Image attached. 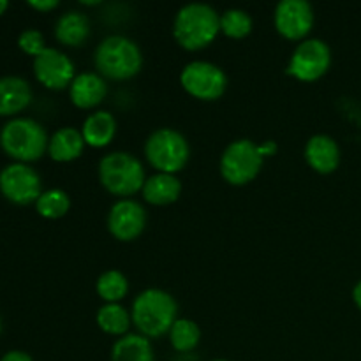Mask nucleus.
I'll use <instances>...</instances> for the list:
<instances>
[{"mask_svg":"<svg viewBox=\"0 0 361 361\" xmlns=\"http://www.w3.org/2000/svg\"><path fill=\"white\" fill-rule=\"evenodd\" d=\"M34 74L42 87L49 90H63L76 78L74 62L56 48H46L34 59Z\"/></svg>","mask_w":361,"mask_h":361,"instance_id":"ddd939ff","label":"nucleus"},{"mask_svg":"<svg viewBox=\"0 0 361 361\" xmlns=\"http://www.w3.org/2000/svg\"><path fill=\"white\" fill-rule=\"evenodd\" d=\"M71 208V197L66 190L62 189H49L39 196L35 201V210L41 217L44 219H55L63 217Z\"/></svg>","mask_w":361,"mask_h":361,"instance_id":"393cba45","label":"nucleus"},{"mask_svg":"<svg viewBox=\"0 0 361 361\" xmlns=\"http://www.w3.org/2000/svg\"><path fill=\"white\" fill-rule=\"evenodd\" d=\"M145 155L157 173L176 175L189 162L190 147L182 133L169 127H161L145 141Z\"/></svg>","mask_w":361,"mask_h":361,"instance_id":"423d86ee","label":"nucleus"},{"mask_svg":"<svg viewBox=\"0 0 361 361\" xmlns=\"http://www.w3.org/2000/svg\"><path fill=\"white\" fill-rule=\"evenodd\" d=\"M264 157L259 145L252 140H235L224 148L221 155V175L229 185L242 187L257 178L263 168Z\"/></svg>","mask_w":361,"mask_h":361,"instance_id":"0eeeda50","label":"nucleus"},{"mask_svg":"<svg viewBox=\"0 0 361 361\" xmlns=\"http://www.w3.org/2000/svg\"><path fill=\"white\" fill-rule=\"evenodd\" d=\"M28 6H30L32 9L39 11V13H49V11L59 7V0H30Z\"/></svg>","mask_w":361,"mask_h":361,"instance_id":"cd10ccee","label":"nucleus"},{"mask_svg":"<svg viewBox=\"0 0 361 361\" xmlns=\"http://www.w3.org/2000/svg\"><path fill=\"white\" fill-rule=\"evenodd\" d=\"M108 95V83L99 73L76 74L69 87V99L76 108L94 109Z\"/></svg>","mask_w":361,"mask_h":361,"instance_id":"2eb2a0df","label":"nucleus"},{"mask_svg":"<svg viewBox=\"0 0 361 361\" xmlns=\"http://www.w3.org/2000/svg\"><path fill=\"white\" fill-rule=\"evenodd\" d=\"M95 321H97V326L104 334L113 335V337H123V335H127L130 324H133L130 312L126 307L120 305V303H104L97 310Z\"/></svg>","mask_w":361,"mask_h":361,"instance_id":"4be33fe9","label":"nucleus"},{"mask_svg":"<svg viewBox=\"0 0 361 361\" xmlns=\"http://www.w3.org/2000/svg\"><path fill=\"white\" fill-rule=\"evenodd\" d=\"M130 317L140 335L147 338H161L169 334L178 319V303L164 289L148 288L134 298Z\"/></svg>","mask_w":361,"mask_h":361,"instance_id":"f257e3e1","label":"nucleus"},{"mask_svg":"<svg viewBox=\"0 0 361 361\" xmlns=\"http://www.w3.org/2000/svg\"><path fill=\"white\" fill-rule=\"evenodd\" d=\"M85 140L81 130L74 127H60L53 133L48 143V154L56 162H73L83 154Z\"/></svg>","mask_w":361,"mask_h":361,"instance_id":"aec40b11","label":"nucleus"},{"mask_svg":"<svg viewBox=\"0 0 361 361\" xmlns=\"http://www.w3.org/2000/svg\"><path fill=\"white\" fill-rule=\"evenodd\" d=\"M316 21L314 7L307 0H282L274 13L275 30L288 41H305Z\"/></svg>","mask_w":361,"mask_h":361,"instance_id":"9b49d317","label":"nucleus"},{"mask_svg":"<svg viewBox=\"0 0 361 361\" xmlns=\"http://www.w3.org/2000/svg\"><path fill=\"white\" fill-rule=\"evenodd\" d=\"M7 7H9V2H7V0H0V16H2V14L6 13Z\"/></svg>","mask_w":361,"mask_h":361,"instance_id":"2f4dec72","label":"nucleus"},{"mask_svg":"<svg viewBox=\"0 0 361 361\" xmlns=\"http://www.w3.org/2000/svg\"><path fill=\"white\" fill-rule=\"evenodd\" d=\"M305 161L319 175H330L341 164V147L328 134H316L305 145Z\"/></svg>","mask_w":361,"mask_h":361,"instance_id":"4468645a","label":"nucleus"},{"mask_svg":"<svg viewBox=\"0 0 361 361\" xmlns=\"http://www.w3.org/2000/svg\"><path fill=\"white\" fill-rule=\"evenodd\" d=\"M331 66V49L323 39L309 37L293 49L286 73L298 81L312 83L323 78Z\"/></svg>","mask_w":361,"mask_h":361,"instance_id":"6e6552de","label":"nucleus"},{"mask_svg":"<svg viewBox=\"0 0 361 361\" xmlns=\"http://www.w3.org/2000/svg\"><path fill=\"white\" fill-rule=\"evenodd\" d=\"M95 289L106 303H120L129 293V281L120 270H108L99 275Z\"/></svg>","mask_w":361,"mask_h":361,"instance_id":"b1692460","label":"nucleus"},{"mask_svg":"<svg viewBox=\"0 0 361 361\" xmlns=\"http://www.w3.org/2000/svg\"><path fill=\"white\" fill-rule=\"evenodd\" d=\"M169 342L173 349L178 353H190L200 345L201 330L196 321L187 319V317H178L168 334Z\"/></svg>","mask_w":361,"mask_h":361,"instance_id":"5701e85b","label":"nucleus"},{"mask_svg":"<svg viewBox=\"0 0 361 361\" xmlns=\"http://www.w3.org/2000/svg\"><path fill=\"white\" fill-rule=\"evenodd\" d=\"M182 88L189 95L200 101H217L228 88V76L214 62L192 60L187 63L180 74Z\"/></svg>","mask_w":361,"mask_h":361,"instance_id":"1a4fd4ad","label":"nucleus"},{"mask_svg":"<svg viewBox=\"0 0 361 361\" xmlns=\"http://www.w3.org/2000/svg\"><path fill=\"white\" fill-rule=\"evenodd\" d=\"M353 302L361 310V281L356 282V286L353 288Z\"/></svg>","mask_w":361,"mask_h":361,"instance_id":"7c9ffc66","label":"nucleus"},{"mask_svg":"<svg viewBox=\"0 0 361 361\" xmlns=\"http://www.w3.org/2000/svg\"><path fill=\"white\" fill-rule=\"evenodd\" d=\"M212 361H229V360H222V358H217V360H212Z\"/></svg>","mask_w":361,"mask_h":361,"instance_id":"473e14b6","label":"nucleus"},{"mask_svg":"<svg viewBox=\"0 0 361 361\" xmlns=\"http://www.w3.org/2000/svg\"><path fill=\"white\" fill-rule=\"evenodd\" d=\"M18 46H20L21 51L34 56V59L48 48L44 44V35L39 30H35V28H28V30L21 32L20 37H18Z\"/></svg>","mask_w":361,"mask_h":361,"instance_id":"bb28decb","label":"nucleus"},{"mask_svg":"<svg viewBox=\"0 0 361 361\" xmlns=\"http://www.w3.org/2000/svg\"><path fill=\"white\" fill-rule=\"evenodd\" d=\"M99 182L113 196L120 200L134 196L145 185V168L130 152H111L99 161Z\"/></svg>","mask_w":361,"mask_h":361,"instance_id":"20e7f679","label":"nucleus"},{"mask_svg":"<svg viewBox=\"0 0 361 361\" xmlns=\"http://www.w3.org/2000/svg\"><path fill=\"white\" fill-rule=\"evenodd\" d=\"M147 210L136 200H118L108 212V231L120 242H133L140 238L147 228Z\"/></svg>","mask_w":361,"mask_h":361,"instance_id":"f8f14e48","label":"nucleus"},{"mask_svg":"<svg viewBox=\"0 0 361 361\" xmlns=\"http://www.w3.org/2000/svg\"><path fill=\"white\" fill-rule=\"evenodd\" d=\"M32 102V88L20 76L0 78V116H13Z\"/></svg>","mask_w":361,"mask_h":361,"instance_id":"dca6fc26","label":"nucleus"},{"mask_svg":"<svg viewBox=\"0 0 361 361\" xmlns=\"http://www.w3.org/2000/svg\"><path fill=\"white\" fill-rule=\"evenodd\" d=\"M221 32V14L203 2L180 7L173 21L175 41L187 51H197L215 41Z\"/></svg>","mask_w":361,"mask_h":361,"instance_id":"f03ea898","label":"nucleus"},{"mask_svg":"<svg viewBox=\"0 0 361 361\" xmlns=\"http://www.w3.org/2000/svg\"><path fill=\"white\" fill-rule=\"evenodd\" d=\"M49 137L44 127L34 118H18L9 120L0 130V147L2 150L14 159L16 162L39 161L48 152Z\"/></svg>","mask_w":361,"mask_h":361,"instance_id":"39448f33","label":"nucleus"},{"mask_svg":"<svg viewBox=\"0 0 361 361\" xmlns=\"http://www.w3.org/2000/svg\"><path fill=\"white\" fill-rule=\"evenodd\" d=\"M0 331H2V321H0Z\"/></svg>","mask_w":361,"mask_h":361,"instance_id":"72a5a7b5","label":"nucleus"},{"mask_svg":"<svg viewBox=\"0 0 361 361\" xmlns=\"http://www.w3.org/2000/svg\"><path fill=\"white\" fill-rule=\"evenodd\" d=\"M252 18L247 11L233 7L221 14V32L229 39H243L252 32Z\"/></svg>","mask_w":361,"mask_h":361,"instance_id":"a878e982","label":"nucleus"},{"mask_svg":"<svg viewBox=\"0 0 361 361\" xmlns=\"http://www.w3.org/2000/svg\"><path fill=\"white\" fill-rule=\"evenodd\" d=\"M277 150H279V147H277V143H275V141H264V143L259 145V152H261V155H263L264 159L275 155V154H277Z\"/></svg>","mask_w":361,"mask_h":361,"instance_id":"c756f323","label":"nucleus"},{"mask_svg":"<svg viewBox=\"0 0 361 361\" xmlns=\"http://www.w3.org/2000/svg\"><path fill=\"white\" fill-rule=\"evenodd\" d=\"M0 361H34L30 355L23 351H9L0 358Z\"/></svg>","mask_w":361,"mask_h":361,"instance_id":"c85d7f7f","label":"nucleus"},{"mask_svg":"<svg viewBox=\"0 0 361 361\" xmlns=\"http://www.w3.org/2000/svg\"><path fill=\"white\" fill-rule=\"evenodd\" d=\"M94 63L104 80L126 81L141 71L143 53L133 39L118 34L108 35L95 48Z\"/></svg>","mask_w":361,"mask_h":361,"instance_id":"7ed1b4c3","label":"nucleus"},{"mask_svg":"<svg viewBox=\"0 0 361 361\" xmlns=\"http://www.w3.org/2000/svg\"><path fill=\"white\" fill-rule=\"evenodd\" d=\"M111 361H155L150 338L140 334H127L116 338L111 348Z\"/></svg>","mask_w":361,"mask_h":361,"instance_id":"412c9836","label":"nucleus"},{"mask_svg":"<svg viewBox=\"0 0 361 361\" xmlns=\"http://www.w3.org/2000/svg\"><path fill=\"white\" fill-rule=\"evenodd\" d=\"M145 201L154 207H168L178 201L182 194V182L176 175L169 173H155L145 180V185L141 189Z\"/></svg>","mask_w":361,"mask_h":361,"instance_id":"f3484780","label":"nucleus"},{"mask_svg":"<svg viewBox=\"0 0 361 361\" xmlns=\"http://www.w3.org/2000/svg\"><path fill=\"white\" fill-rule=\"evenodd\" d=\"M116 129H118V126H116L115 116L106 109H97L85 118L81 134H83V140L88 147L104 148L113 141Z\"/></svg>","mask_w":361,"mask_h":361,"instance_id":"6ab92c4d","label":"nucleus"},{"mask_svg":"<svg viewBox=\"0 0 361 361\" xmlns=\"http://www.w3.org/2000/svg\"><path fill=\"white\" fill-rule=\"evenodd\" d=\"M0 192L14 204H30L39 200L44 190L39 173L23 162H13L0 171Z\"/></svg>","mask_w":361,"mask_h":361,"instance_id":"9d476101","label":"nucleus"},{"mask_svg":"<svg viewBox=\"0 0 361 361\" xmlns=\"http://www.w3.org/2000/svg\"><path fill=\"white\" fill-rule=\"evenodd\" d=\"M90 20L81 11H67L56 20L55 23V37L69 48H78L85 44L90 37Z\"/></svg>","mask_w":361,"mask_h":361,"instance_id":"a211bd4d","label":"nucleus"}]
</instances>
